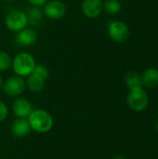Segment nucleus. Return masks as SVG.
Returning a JSON list of instances; mask_svg holds the SVG:
<instances>
[{"mask_svg":"<svg viewBox=\"0 0 158 159\" xmlns=\"http://www.w3.org/2000/svg\"><path fill=\"white\" fill-rule=\"evenodd\" d=\"M25 88L26 83L23 77L16 75L8 77L2 85L4 93L10 97H18L21 95L25 90Z\"/></svg>","mask_w":158,"mask_h":159,"instance_id":"obj_5","label":"nucleus"},{"mask_svg":"<svg viewBox=\"0 0 158 159\" xmlns=\"http://www.w3.org/2000/svg\"><path fill=\"white\" fill-rule=\"evenodd\" d=\"M43 12L50 20H60L66 14V6L61 0L47 1L44 6Z\"/></svg>","mask_w":158,"mask_h":159,"instance_id":"obj_7","label":"nucleus"},{"mask_svg":"<svg viewBox=\"0 0 158 159\" xmlns=\"http://www.w3.org/2000/svg\"><path fill=\"white\" fill-rule=\"evenodd\" d=\"M26 15L28 19V23L31 25H36L41 21L44 16V12L38 7H34L28 11Z\"/></svg>","mask_w":158,"mask_h":159,"instance_id":"obj_15","label":"nucleus"},{"mask_svg":"<svg viewBox=\"0 0 158 159\" xmlns=\"http://www.w3.org/2000/svg\"><path fill=\"white\" fill-rule=\"evenodd\" d=\"M28 24L27 15L20 10H13L7 14L5 18V25L11 32H20L26 28Z\"/></svg>","mask_w":158,"mask_h":159,"instance_id":"obj_4","label":"nucleus"},{"mask_svg":"<svg viewBox=\"0 0 158 159\" xmlns=\"http://www.w3.org/2000/svg\"><path fill=\"white\" fill-rule=\"evenodd\" d=\"M82 12L89 19H95L99 17L103 10V2L102 0H83Z\"/></svg>","mask_w":158,"mask_h":159,"instance_id":"obj_8","label":"nucleus"},{"mask_svg":"<svg viewBox=\"0 0 158 159\" xmlns=\"http://www.w3.org/2000/svg\"><path fill=\"white\" fill-rule=\"evenodd\" d=\"M103 9L109 15H116L121 10V4L118 0H106L103 3Z\"/></svg>","mask_w":158,"mask_h":159,"instance_id":"obj_16","label":"nucleus"},{"mask_svg":"<svg viewBox=\"0 0 158 159\" xmlns=\"http://www.w3.org/2000/svg\"><path fill=\"white\" fill-rule=\"evenodd\" d=\"M1 1H3V2H13L15 0H1Z\"/></svg>","mask_w":158,"mask_h":159,"instance_id":"obj_23","label":"nucleus"},{"mask_svg":"<svg viewBox=\"0 0 158 159\" xmlns=\"http://www.w3.org/2000/svg\"><path fill=\"white\" fill-rule=\"evenodd\" d=\"M141 77L142 86L148 89H154L158 86V70L156 68H148Z\"/></svg>","mask_w":158,"mask_h":159,"instance_id":"obj_12","label":"nucleus"},{"mask_svg":"<svg viewBox=\"0 0 158 159\" xmlns=\"http://www.w3.org/2000/svg\"><path fill=\"white\" fill-rule=\"evenodd\" d=\"M129 107L135 112L144 111L149 104V97L146 91L141 88L129 90V93L127 98Z\"/></svg>","mask_w":158,"mask_h":159,"instance_id":"obj_3","label":"nucleus"},{"mask_svg":"<svg viewBox=\"0 0 158 159\" xmlns=\"http://www.w3.org/2000/svg\"><path fill=\"white\" fill-rule=\"evenodd\" d=\"M31 129L27 118H17L11 124V133L16 138H24L30 133Z\"/></svg>","mask_w":158,"mask_h":159,"instance_id":"obj_11","label":"nucleus"},{"mask_svg":"<svg viewBox=\"0 0 158 159\" xmlns=\"http://www.w3.org/2000/svg\"><path fill=\"white\" fill-rule=\"evenodd\" d=\"M156 130L158 131V120L156 121Z\"/></svg>","mask_w":158,"mask_h":159,"instance_id":"obj_24","label":"nucleus"},{"mask_svg":"<svg viewBox=\"0 0 158 159\" xmlns=\"http://www.w3.org/2000/svg\"><path fill=\"white\" fill-rule=\"evenodd\" d=\"M36 63L33 55L28 52H20L12 60V69L16 75L27 77L31 75Z\"/></svg>","mask_w":158,"mask_h":159,"instance_id":"obj_2","label":"nucleus"},{"mask_svg":"<svg viewBox=\"0 0 158 159\" xmlns=\"http://www.w3.org/2000/svg\"><path fill=\"white\" fill-rule=\"evenodd\" d=\"M2 85H3V81H2V77H1V75H0V89H1V88H2Z\"/></svg>","mask_w":158,"mask_h":159,"instance_id":"obj_22","label":"nucleus"},{"mask_svg":"<svg viewBox=\"0 0 158 159\" xmlns=\"http://www.w3.org/2000/svg\"><path fill=\"white\" fill-rule=\"evenodd\" d=\"M45 82H46V79H44L43 77L39 76L38 75L33 72L31 75L27 76V81L25 83L31 91L40 92L45 87Z\"/></svg>","mask_w":158,"mask_h":159,"instance_id":"obj_13","label":"nucleus"},{"mask_svg":"<svg viewBox=\"0 0 158 159\" xmlns=\"http://www.w3.org/2000/svg\"><path fill=\"white\" fill-rule=\"evenodd\" d=\"M11 64H12L11 57L6 51L0 50V72L7 71V69L10 68Z\"/></svg>","mask_w":158,"mask_h":159,"instance_id":"obj_17","label":"nucleus"},{"mask_svg":"<svg viewBox=\"0 0 158 159\" xmlns=\"http://www.w3.org/2000/svg\"><path fill=\"white\" fill-rule=\"evenodd\" d=\"M27 119L31 129L38 133L48 132L54 124L52 116L47 111L43 109L33 110Z\"/></svg>","mask_w":158,"mask_h":159,"instance_id":"obj_1","label":"nucleus"},{"mask_svg":"<svg viewBox=\"0 0 158 159\" xmlns=\"http://www.w3.org/2000/svg\"><path fill=\"white\" fill-rule=\"evenodd\" d=\"M108 34L113 41L118 44H122L129 39V29L124 21L113 20L109 23Z\"/></svg>","mask_w":158,"mask_h":159,"instance_id":"obj_6","label":"nucleus"},{"mask_svg":"<svg viewBox=\"0 0 158 159\" xmlns=\"http://www.w3.org/2000/svg\"><path fill=\"white\" fill-rule=\"evenodd\" d=\"M112 159H126L123 156H121V155H115V156H114L113 157V158Z\"/></svg>","mask_w":158,"mask_h":159,"instance_id":"obj_21","label":"nucleus"},{"mask_svg":"<svg viewBox=\"0 0 158 159\" xmlns=\"http://www.w3.org/2000/svg\"><path fill=\"white\" fill-rule=\"evenodd\" d=\"M7 115H8V108L7 104L4 102L0 101V122L4 121L7 118Z\"/></svg>","mask_w":158,"mask_h":159,"instance_id":"obj_19","label":"nucleus"},{"mask_svg":"<svg viewBox=\"0 0 158 159\" xmlns=\"http://www.w3.org/2000/svg\"><path fill=\"white\" fill-rule=\"evenodd\" d=\"M33 110L31 102L24 98H17L12 103V111L17 118H28Z\"/></svg>","mask_w":158,"mask_h":159,"instance_id":"obj_9","label":"nucleus"},{"mask_svg":"<svg viewBox=\"0 0 158 159\" xmlns=\"http://www.w3.org/2000/svg\"><path fill=\"white\" fill-rule=\"evenodd\" d=\"M37 33L31 28H24L17 33L16 42L23 47H28L34 45L37 41Z\"/></svg>","mask_w":158,"mask_h":159,"instance_id":"obj_10","label":"nucleus"},{"mask_svg":"<svg viewBox=\"0 0 158 159\" xmlns=\"http://www.w3.org/2000/svg\"><path fill=\"white\" fill-rule=\"evenodd\" d=\"M48 0H28V2L34 6V7H42V6H45V4L47 2Z\"/></svg>","mask_w":158,"mask_h":159,"instance_id":"obj_20","label":"nucleus"},{"mask_svg":"<svg viewBox=\"0 0 158 159\" xmlns=\"http://www.w3.org/2000/svg\"><path fill=\"white\" fill-rule=\"evenodd\" d=\"M34 73H35L36 75H38L39 76L43 77L44 79H47L49 76V71L47 69V66H45L44 64H36L34 71Z\"/></svg>","mask_w":158,"mask_h":159,"instance_id":"obj_18","label":"nucleus"},{"mask_svg":"<svg viewBox=\"0 0 158 159\" xmlns=\"http://www.w3.org/2000/svg\"><path fill=\"white\" fill-rule=\"evenodd\" d=\"M124 80H125V83L129 90L141 89L143 87L142 77L135 72H132V71L128 72L124 76Z\"/></svg>","mask_w":158,"mask_h":159,"instance_id":"obj_14","label":"nucleus"}]
</instances>
